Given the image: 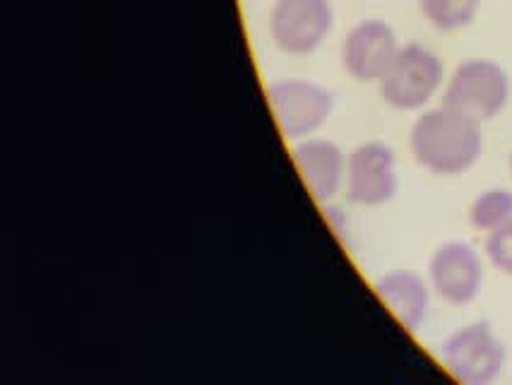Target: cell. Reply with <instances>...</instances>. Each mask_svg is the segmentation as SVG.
<instances>
[{
    "label": "cell",
    "mask_w": 512,
    "mask_h": 385,
    "mask_svg": "<svg viewBox=\"0 0 512 385\" xmlns=\"http://www.w3.org/2000/svg\"><path fill=\"white\" fill-rule=\"evenodd\" d=\"M428 282L445 304L467 306L484 287V260L467 241H448L428 260Z\"/></svg>",
    "instance_id": "cell-8"
},
{
    "label": "cell",
    "mask_w": 512,
    "mask_h": 385,
    "mask_svg": "<svg viewBox=\"0 0 512 385\" xmlns=\"http://www.w3.org/2000/svg\"><path fill=\"white\" fill-rule=\"evenodd\" d=\"M484 251L493 268L512 277V219L486 236Z\"/></svg>",
    "instance_id": "cell-14"
},
{
    "label": "cell",
    "mask_w": 512,
    "mask_h": 385,
    "mask_svg": "<svg viewBox=\"0 0 512 385\" xmlns=\"http://www.w3.org/2000/svg\"><path fill=\"white\" fill-rule=\"evenodd\" d=\"M323 215L327 219V224H330L332 231H337V236L342 239L344 236V215L339 207H330V203L323 205Z\"/></svg>",
    "instance_id": "cell-15"
},
{
    "label": "cell",
    "mask_w": 512,
    "mask_h": 385,
    "mask_svg": "<svg viewBox=\"0 0 512 385\" xmlns=\"http://www.w3.org/2000/svg\"><path fill=\"white\" fill-rule=\"evenodd\" d=\"M294 164L315 203L325 205L347 181V154L332 140L306 138L294 147Z\"/></svg>",
    "instance_id": "cell-10"
},
{
    "label": "cell",
    "mask_w": 512,
    "mask_h": 385,
    "mask_svg": "<svg viewBox=\"0 0 512 385\" xmlns=\"http://www.w3.org/2000/svg\"><path fill=\"white\" fill-rule=\"evenodd\" d=\"M330 0H277L272 5L267 29L272 44L289 56H311L332 32Z\"/></svg>",
    "instance_id": "cell-6"
},
{
    "label": "cell",
    "mask_w": 512,
    "mask_h": 385,
    "mask_svg": "<svg viewBox=\"0 0 512 385\" xmlns=\"http://www.w3.org/2000/svg\"><path fill=\"white\" fill-rule=\"evenodd\" d=\"M510 102V77L488 58H469L452 70L443 104L474 121H493Z\"/></svg>",
    "instance_id": "cell-2"
},
{
    "label": "cell",
    "mask_w": 512,
    "mask_h": 385,
    "mask_svg": "<svg viewBox=\"0 0 512 385\" xmlns=\"http://www.w3.org/2000/svg\"><path fill=\"white\" fill-rule=\"evenodd\" d=\"M431 282L412 270H390L375 282V294L402 328L419 330L431 308Z\"/></svg>",
    "instance_id": "cell-11"
},
{
    "label": "cell",
    "mask_w": 512,
    "mask_h": 385,
    "mask_svg": "<svg viewBox=\"0 0 512 385\" xmlns=\"http://www.w3.org/2000/svg\"><path fill=\"white\" fill-rule=\"evenodd\" d=\"M400 49V39L388 22L361 20L342 41V65L351 80L371 85L383 80Z\"/></svg>",
    "instance_id": "cell-9"
},
{
    "label": "cell",
    "mask_w": 512,
    "mask_h": 385,
    "mask_svg": "<svg viewBox=\"0 0 512 385\" xmlns=\"http://www.w3.org/2000/svg\"><path fill=\"white\" fill-rule=\"evenodd\" d=\"M267 104L284 138L299 142L325 126L335 109V97L318 82L287 77L267 85Z\"/></svg>",
    "instance_id": "cell-5"
},
{
    "label": "cell",
    "mask_w": 512,
    "mask_h": 385,
    "mask_svg": "<svg viewBox=\"0 0 512 385\" xmlns=\"http://www.w3.org/2000/svg\"><path fill=\"white\" fill-rule=\"evenodd\" d=\"M512 219V191L508 188H486L484 193H479L474 198V203L469 205V224L474 229L496 231L503 224H508Z\"/></svg>",
    "instance_id": "cell-13"
},
{
    "label": "cell",
    "mask_w": 512,
    "mask_h": 385,
    "mask_svg": "<svg viewBox=\"0 0 512 385\" xmlns=\"http://www.w3.org/2000/svg\"><path fill=\"white\" fill-rule=\"evenodd\" d=\"M505 352L503 340L486 321H474L457 328L440 345V361L455 381L464 385H486L496 381L503 371Z\"/></svg>",
    "instance_id": "cell-3"
},
{
    "label": "cell",
    "mask_w": 512,
    "mask_h": 385,
    "mask_svg": "<svg viewBox=\"0 0 512 385\" xmlns=\"http://www.w3.org/2000/svg\"><path fill=\"white\" fill-rule=\"evenodd\" d=\"M347 198L361 207L388 205L397 195L395 150L383 140L363 142L347 157Z\"/></svg>",
    "instance_id": "cell-7"
},
{
    "label": "cell",
    "mask_w": 512,
    "mask_h": 385,
    "mask_svg": "<svg viewBox=\"0 0 512 385\" xmlns=\"http://www.w3.org/2000/svg\"><path fill=\"white\" fill-rule=\"evenodd\" d=\"M510 174H512V152H510Z\"/></svg>",
    "instance_id": "cell-16"
},
{
    "label": "cell",
    "mask_w": 512,
    "mask_h": 385,
    "mask_svg": "<svg viewBox=\"0 0 512 385\" xmlns=\"http://www.w3.org/2000/svg\"><path fill=\"white\" fill-rule=\"evenodd\" d=\"M445 80V65L431 49L404 44L383 75L380 97L397 111H419L431 104Z\"/></svg>",
    "instance_id": "cell-4"
},
{
    "label": "cell",
    "mask_w": 512,
    "mask_h": 385,
    "mask_svg": "<svg viewBox=\"0 0 512 385\" xmlns=\"http://www.w3.org/2000/svg\"><path fill=\"white\" fill-rule=\"evenodd\" d=\"M484 123L440 104L428 109L409 130V150L416 164L436 176H462L484 152Z\"/></svg>",
    "instance_id": "cell-1"
},
{
    "label": "cell",
    "mask_w": 512,
    "mask_h": 385,
    "mask_svg": "<svg viewBox=\"0 0 512 385\" xmlns=\"http://www.w3.org/2000/svg\"><path fill=\"white\" fill-rule=\"evenodd\" d=\"M424 20L438 32H460L474 25L481 0H419Z\"/></svg>",
    "instance_id": "cell-12"
}]
</instances>
